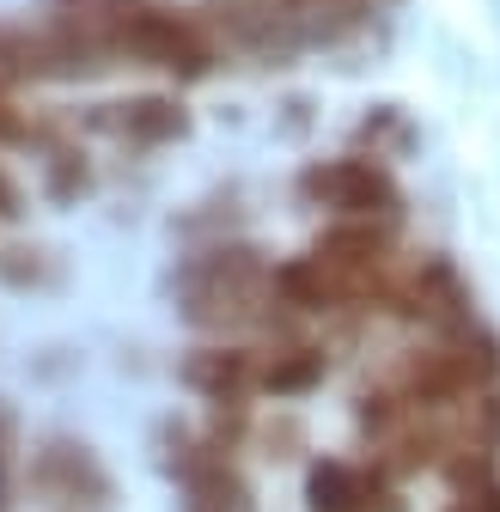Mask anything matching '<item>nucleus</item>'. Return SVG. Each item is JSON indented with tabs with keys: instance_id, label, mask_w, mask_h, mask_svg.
<instances>
[{
	"instance_id": "12",
	"label": "nucleus",
	"mask_w": 500,
	"mask_h": 512,
	"mask_svg": "<svg viewBox=\"0 0 500 512\" xmlns=\"http://www.w3.org/2000/svg\"><path fill=\"white\" fill-rule=\"evenodd\" d=\"M0 281L7 287H31V293H43V287H61V256L49 250V244H7L0 250Z\"/></svg>"
},
{
	"instance_id": "9",
	"label": "nucleus",
	"mask_w": 500,
	"mask_h": 512,
	"mask_svg": "<svg viewBox=\"0 0 500 512\" xmlns=\"http://www.w3.org/2000/svg\"><path fill=\"white\" fill-rule=\"evenodd\" d=\"M257 342H232V336H208L196 348L177 354V384L202 403H250L257 397Z\"/></svg>"
},
{
	"instance_id": "5",
	"label": "nucleus",
	"mask_w": 500,
	"mask_h": 512,
	"mask_svg": "<svg viewBox=\"0 0 500 512\" xmlns=\"http://www.w3.org/2000/svg\"><path fill=\"white\" fill-rule=\"evenodd\" d=\"M25 482L55 512H110L116 506V476L104 470L98 445L80 439V433H43L31 445Z\"/></svg>"
},
{
	"instance_id": "14",
	"label": "nucleus",
	"mask_w": 500,
	"mask_h": 512,
	"mask_svg": "<svg viewBox=\"0 0 500 512\" xmlns=\"http://www.w3.org/2000/svg\"><path fill=\"white\" fill-rule=\"evenodd\" d=\"M25 147H31V110L0 80V153H25Z\"/></svg>"
},
{
	"instance_id": "6",
	"label": "nucleus",
	"mask_w": 500,
	"mask_h": 512,
	"mask_svg": "<svg viewBox=\"0 0 500 512\" xmlns=\"http://www.w3.org/2000/svg\"><path fill=\"white\" fill-rule=\"evenodd\" d=\"M379 317H403V324H421L427 336H446V330H458V324H470V317H476L470 281L458 275L452 256L427 250V256H415V263H397Z\"/></svg>"
},
{
	"instance_id": "1",
	"label": "nucleus",
	"mask_w": 500,
	"mask_h": 512,
	"mask_svg": "<svg viewBox=\"0 0 500 512\" xmlns=\"http://www.w3.org/2000/svg\"><path fill=\"white\" fill-rule=\"evenodd\" d=\"M43 19L68 31L98 68H147L196 86L220 68V49L196 7L177 0H43Z\"/></svg>"
},
{
	"instance_id": "13",
	"label": "nucleus",
	"mask_w": 500,
	"mask_h": 512,
	"mask_svg": "<svg viewBox=\"0 0 500 512\" xmlns=\"http://www.w3.org/2000/svg\"><path fill=\"white\" fill-rule=\"evenodd\" d=\"M19 482H25V452H19V415L0 397V512H19Z\"/></svg>"
},
{
	"instance_id": "3",
	"label": "nucleus",
	"mask_w": 500,
	"mask_h": 512,
	"mask_svg": "<svg viewBox=\"0 0 500 512\" xmlns=\"http://www.w3.org/2000/svg\"><path fill=\"white\" fill-rule=\"evenodd\" d=\"M403 0H202L196 19L208 25L220 61H293L305 49H336L360 31H372Z\"/></svg>"
},
{
	"instance_id": "15",
	"label": "nucleus",
	"mask_w": 500,
	"mask_h": 512,
	"mask_svg": "<svg viewBox=\"0 0 500 512\" xmlns=\"http://www.w3.org/2000/svg\"><path fill=\"white\" fill-rule=\"evenodd\" d=\"M446 512H500V476H482V482L452 488V506Z\"/></svg>"
},
{
	"instance_id": "10",
	"label": "nucleus",
	"mask_w": 500,
	"mask_h": 512,
	"mask_svg": "<svg viewBox=\"0 0 500 512\" xmlns=\"http://www.w3.org/2000/svg\"><path fill=\"white\" fill-rule=\"evenodd\" d=\"M324 378H330V348H324V342L281 336V342H269L263 360H257V397L293 403V397H311Z\"/></svg>"
},
{
	"instance_id": "7",
	"label": "nucleus",
	"mask_w": 500,
	"mask_h": 512,
	"mask_svg": "<svg viewBox=\"0 0 500 512\" xmlns=\"http://www.w3.org/2000/svg\"><path fill=\"white\" fill-rule=\"evenodd\" d=\"M86 135H104L129 153H159L171 141L190 135V104L177 92H135V98H110V104H92L80 116Z\"/></svg>"
},
{
	"instance_id": "2",
	"label": "nucleus",
	"mask_w": 500,
	"mask_h": 512,
	"mask_svg": "<svg viewBox=\"0 0 500 512\" xmlns=\"http://www.w3.org/2000/svg\"><path fill=\"white\" fill-rule=\"evenodd\" d=\"M269 250L250 244V238H208L196 250L177 256L171 269V299H177V317L202 336H293L299 317L275 299V281H269Z\"/></svg>"
},
{
	"instance_id": "11",
	"label": "nucleus",
	"mask_w": 500,
	"mask_h": 512,
	"mask_svg": "<svg viewBox=\"0 0 500 512\" xmlns=\"http://www.w3.org/2000/svg\"><path fill=\"white\" fill-rule=\"evenodd\" d=\"M415 147V122H409V110L403 104H366V116L354 122V153H366V159H403Z\"/></svg>"
},
{
	"instance_id": "16",
	"label": "nucleus",
	"mask_w": 500,
	"mask_h": 512,
	"mask_svg": "<svg viewBox=\"0 0 500 512\" xmlns=\"http://www.w3.org/2000/svg\"><path fill=\"white\" fill-rule=\"evenodd\" d=\"M0 220H19V183L7 177V165H0Z\"/></svg>"
},
{
	"instance_id": "4",
	"label": "nucleus",
	"mask_w": 500,
	"mask_h": 512,
	"mask_svg": "<svg viewBox=\"0 0 500 512\" xmlns=\"http://www.w3.org/2000/svg\"><path fill=\"white\" fill-rule=\"evenodd\" d=\"M293 196L311 214L330 220H403V183L385 159L366 153H336V159H305L293 177Z\"/></svg>"
},
{
	"instance_id": "8",
	"label": "nucleus",
	"mask_w": 500,
	"mask_h": 512,
	"mask_svg": "<svg viewBox=\"0 0 500 512\" xmlns=\"http://www.w3.org/2000/svg\"><path fill=\"white\" fill-rule=\"evenodd\" d=\"M305 512H409L403 482L379 458H311L305 470Z\"/></svg>"
}]
</instances>
